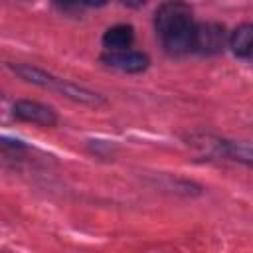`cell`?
I'll return each mask as SVG.
<instances>
[{"label": "cell", "mask_w": 253, "mask_h": 253, "mask_svg": "<svg viewBox=\"0 0 253 253\" xmlns=\"http://www.w3.org/2000/svg\"><path fill=\"white\" fill-rule=\"evenodd\" d=\"M85 4H89V6H101V4H105L107 0H83Z\"/></svg>", "instance_id": "11"}, {"label": "cell", "mask_w": 253, "mask_h": 253, "mask_svg": "<svg viewBox=\"0 0 253 253\" xmlns=\"http://www.w3.org/2000/svg\"><path fill=\"white\" fill-rule=\"evenodd\" d=\"M148 0H123V4H126V6H132V8H138V6H142V4H146Z\"/></svg>", "instance_id": "10"}, {"label": "cell", "mask_w": 253, "mask_h": 253, "mask_svg": "<svg viewBox=\"0 0 253 253\" xmlns=\"http://www.w3.org/2000/svg\"><path fill=\"white\" fill-rule=\"evenodd\" d=\"M14 115L22 121H28V123H36V125H42V126H53L57 117L55 113L42 105V103H36V101H18L14 105Z\"/></svg>", "instance_id": "3"}, {"label": "cell", "mask_w": 253, "mask_h": 253, "mask_svg": "<svg viewBox=\"0 0 253 253\" xmlns=\"http://www.w3.org/2000/svg\"><path fill=\"white\" fill-rule=\"evenodd\" d=\"M132 38H134L132 28L126 24H119L105 32L103 45L107 47V51H123V49H128V45L132 43Z\"/></svg>", "instance_id": "6"}, {"label": "cell", "mask_w": 253, "mask_h": 253, "mask_svg": "<svg viewBox=\"0 0 253 253\" xmlns=\"http://www.w3.org/2000/svg\"><path fill=\"white\" fill-rule=\"evenodd\" d=\"M225 34L223 28L217 24H202L196 28V42L194 47H198L204 53H213L223 47Z\"/></svg>", "instance_id": "5"}, {"label": "cell", "mask_w": 253, "mask_h": 253, "mask_svg": "<svg viewBox=\"0 0 253 253\" xmlns=\"http://www.w3.org/2000/svg\"><path fill=\"white\" fill-rule=\"evenodd\" d=\"M229 45L233 49V53L237 55H249L253 53V24H243L239 26L231 38H229Z\"/></svg>", "instance_id": "8"}, {"label": "cell", "mask_w": 253, "mask_h": 253, "mask_svg": "<svg viewBox=\"0 0 253 253\" xmlns=\"http://www.w3.org/2000/svg\"><path fill=\"white\" fill-rule=\"evenodd\" d=\"M154 22H156V30H158L160 38H164V36H168L176 30L194 26L190 6L180 2V0H170V2L162 4L156 10V20Z\"/></svg>", "instance_id": "2"}, {"label": "cell", "mask_w": 253, "mask_h": 253, "mask_svg": "<svg viewBox=\"0 0 253 253\" xmlns=\"http://www.w3.org/2000/svg\"><path fill=\"white\" fill-rule=\"evenodd\" d=\"M16 71H18L24 79H28V81H32V83H38V85H42V87H47V89H55V91H59V93H63L65 97H71V99H75V101L89 103V105L101 103V97H97L95 93L85 91V89H81V87H77V85H73V83H67V81H63V79H57V77H53V75H47V73L42 71V69H36V67H30V65H18Z\"/></svg>", "instance_id": "1"}, {"label": "cell", "mask_w": 253, "mask_h": 253, "mask_svg": "<svg viewBox=\"0 0 253 253\" xmlns=\"http://www.w3.org/2000/svg\"><path fill=\"white\" fill-rule=\"evenodd\" d=\"M164 42V47L170 51V53H186L194 47V42H196V28L194 26H188V28H182V30H176L168 36L162 38Z\"/></svg>", "instance_id": "7"}, {"label": "cell", "mask_w": 253, "mask_h": 253, "mask_svg": "<svg viewBox=\"0 0 253 253\" xmlns=\"http://www.w3.org/2000/svg\"><path fill=\"white\" fill-rule=\"evenodd\" d=\"M111 67H117L121 71H126V73H136V71H142L146 69L148 65V57L140 51H130V49H123V51H109L105 57H103Z\"/></svg>", "instance_id": "4"}, {"label": "cell", "mask_w": 253, "mask_h": 253, "mask_svg": "<svg viewBox=\"0 0 253 253\" xmlns=\"http://www.w3.org/2000/svg\"><path fill=\"white\" fill-rule=\"evenodd\" d=\"M59 4H65V6H69V4H75V2H79V0H57Z\"/></svg>", "instance_id": "12"}, {"label": "cell", "mask_w": 253, "mask_h": 253, "mask_svg": "<svg viewBox=\"0 0 253 253\" xmlns=\"http://www.w3.org/2000/svg\"><path fill=\"white\" fill-rule=\"evenodd\" d=\"M229 152H231V156H235L237 160L247 162V164H253V146H247V144H233V146H229Z\"/></svg>", "instance_id": "9"}]
</instances>
